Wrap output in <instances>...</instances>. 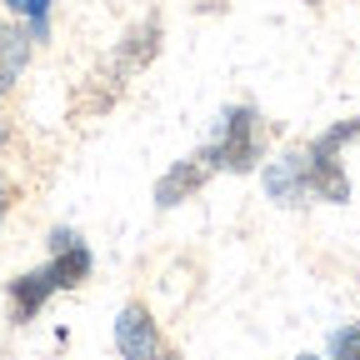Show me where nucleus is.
I'll return each mask as SVG.
<instances>
[{"instance_id": "f257e3e1", "label": "nucleus", "mask_w": 360, "mask_h": 360, "mask_svg": "<svg viewBox=\"0 0 360 360\" xmlns=\"http://www.w3.org/2000/svg\"><path fill=\"white\" fill-rule=\"evenodd\" d=\"M90 276V250L75 231H56L51 236V260L40 270H25V276L11 281V310L15 321H30V315L51 300L56 290H75L80 281Z\"/></svg>"}, {"instance_id": "f03ea898", "label": "nucleus", "mask_w": 360, "mask_h": 360, "mask_svg": "<svg viewBox=\"0 0 360 360\" xmlns=\"http://www.w3.org/2000/svg\"><path fill=\"white\" fill-rule=\"evenodd\" d=\"M360 135V115L330 125L326 135H315L310 146H300V170H305V195L310 200H330V205H345L350 200V175L340 165V150Z\"/></svg>"}, {"instance_id": "0eeeda50", "label": "nucleus", "mask_w": 360, "mask_h": 360, "mask_svg": "<svg viewBox=\"0 0 360 360\" xmlns=\"http://www.w3.org/2000/svg\"><path fill=\"white\" fill-rule=\"evenodd\" d=\"M11 15H25L30 20V35L45 40V25H51V0H6Z\"/></svg>"}, {"instance_id": "20e7f679", "label": "nucleus", "mask_w": 360, "mask_h": 360, "mask_svg": "<svg viewBox=\"0 0 360 360\" xmlns=\"http://www.w3.org/2000/svg\"><path fill=\"white\" fill-rule=\"evenodd\" d=\"M115 350L125 360H155L160 355V330L150 321V310L141 300H130L120 315H115Z\"/></svg>"}, {"instance_id": "6e6552de", "label": "nucleus", "mask_w": 360, "mask_h": 360, "mask_svg": "<svg viewBox=\"0 0 360 360\" xmlns=\"http://www.w3.org/2000/svg\"><path fill=\"white\" fill-rule=\"evenodd\" d=\"M330 360H360V326H340L330 335Z\"/></svg>"}, {"instance_id": "9b49d317", "label": "nucleus", "mask_w": 360, "mask_h": 360, "mask_svg": "<svg viewBox=\"0 0 360 360\" xmlns=\"http://www.w3.org/2000/svg\"><path fill=\"white\" fill-rule=\"evenodd\" d=\"M0 146H6V125H0Z\"/></svg>"}, {"instance_id": "7ed1b4c3", "label": "nucleus", "mask_w": 360, "mask_h": 360, "mask_svg": "<svg viewBox=\"0 0 360 360\" xmlns=\"http://www.w3.org/2000/svg\"><path fill=\"white\" fill-rule=\"evenodd\" d=\"M265 155V125H260V110L255 105H231L220 115V130H215V141L205 146V160L215 170H255V160Z\"/></svg>"}, {"instance_id": "1a4fd4ad", "label": "nucleus", "mask_w": 360, "mask_h": 360, "mask_svg": "<svg viewBox=\"0 0 360 360\" xmlns=\"http://www.w3.org/2000/svg\"><path fill=\"white\" fill-rule=\"evenodd\" d=\"M6 210H11V186L0 180V220H6Z\"/></svg>"}, {"instance_id": "f8f14e48", "label": "nucleus", "mask_w": 360, "mask_h": 360, "mask_svg": "<svg viewBox=\"0 0 360 360\" xmlns=\"http://www.w3.org/2000/svg\"><path fill=\"white\" fill-rule=\"evenodd\" d=\"M295 360H315V355H295Z\"/></svg>"}, {"instance_id": "9d476101", "label": "nucleus", "mask_w": 360, "mask_h": 360, "mask_svg": "<svg viewBox=\"0 0 360 360\" xmlns=\"http://www.w3.org/2000/svg\"><path fill=\"white\" fill-rule=\"evenodd\" d=\"M155 360H180V355H175V350H160V355H155Z\"/></svg>"}, {"instance_id": "39448f33", "label": "nucleus", "mask_w": 360, "mask_h": 360, "mask_svg": "<svg viewBox=\"0 0 360 360\" xmlns=\"http://www.w3.org/2000/svg\"><path fill=\"white\" fill-rule=\"evenodd\" d=\"M210 175H215V165L205 160V150H195V155H186V160H175V165L155 180V205L170 210V205H180V200H191Z\"/></svg>"}, {"instance_id": "423d86ee", "label": "nucleus", "mask_w": 360, "mask_h": 360, "mask_svg": "<svg viewBox=\"0 0 360 360\" xmlns=\"http://www.w3.org/2000/svg\"><path fill=\"white\" fill-rule=\"evenodd\" d=\"M30 25H15V20H0V96L20 80V70L30 65Z\"/></svg>"}]
</instances>
